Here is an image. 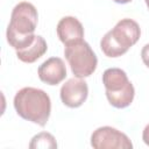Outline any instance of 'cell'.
<instances>
[{"label": "cell", "mask_w": 149, "mask_h": 149, "mask_svg": "<svg viewBox=\"0 0 149 149\" xmlns=\"http://www.w3.org/2000/svg\"><path fill=\"white\" fill-rule=\"evenodd\" d=\"M38 14L35 6L30 2H19L12 10L10 22L7 27V42L15 50H22L29 47L35 36Z\"/></svg>", "instance_id": "obj_1"}, {"label": "cell", "mask_w": 149, "mask_h": 149, "mask_svg": "<svg viewBox=\"0 0 149 149\" xmlns=\"http://www.w3.org/2000/svg\"><path fill=\"white\" fill-rule=\"evenodd\" d=\"M13 104L16 113L22 119L41 127L47 125L51 112V101L43 90L23 87L16 92Z\"/></svg>", "instance_id": "obj_2"}, {"label": "cell", "mask_w": 149, "mask_h": 149, "mask_svg": "<svg viewBox=\"0 0 149 149\" xmlns=\"http://www.w3.org/2000/svg\"><path fill=\"white\" fill-rule=\"evenodd\" d=\"M141 29L136 21L122 19L101 38V51L107 57H119L126 54L128 49L139 41Z\"/></svg>", "instance_id": "obj_3"}, {"label": "cell", "mask_w": 149, "mask_h": 149, "mask_svg": "<svg viewBox=\"0 0 149 149\" xmlns=\"http://www.w3.org/2000/svg\"><path fill=\"white\" fill-rule=\"evenodd\" d=\"M102 84L106 88L107 100L113 107L125 108L133 102L135 90L123 70L118 68L105 70Z\"/></svg>", "instance_id": "obj_4"}, {"label": "cell", "mask_w": 149, "mask_h": 149, "mask_svg": "<svg viewBox=\"0 0 149 149\" xmlns=\"http://www.w3.org/2000/svg\"><path fill=\"white\" fill-rule=\"evenodd\" d=\"M64 55L74 77H88L97 69V56L90 44L84 40H78L65 44Z\"/></svg>", "instance_id": "obj_5"}, {"label": "cell", "mask_w": 149, "mask_h": 149, "mask_svg": "<svg viewBox=\"0 0 149 149\" xmlns=\"http://www.w3.org/2000/svg\"><path fill=\"white\" fill-rule=\"evenodd\" d=\"M91 146L95 149H132L133 143L120 130L104 126L97 128L91 135Z\"/></svg>", "instance_id": "obj_6"}, {"label": "cell", "mask_w": 149, "mask_h": 149, "mask_svg": "<svg viewBox=\"0 0 149 149\" xmlns=\"http://www.w3.org/2000/svg\"><path fill=\"white\" fill-rule=\"evenodd\" d=\"M88 95V87L85 80L81 78H71L61 87L62 102L70 107L77 108L81 106Z\"/></svg>", "instance_id": "obj_7"}, {"label": "cell", "mask_w": 149, "mask_h": 149, "mask_svg": "<svg viewBox=\"0 0 149 149\" xmlns=\"http://www.w3.org/2000/svg\"><path fill=\"white\" fill-rule=\"evenodd\" d=\"M37 73L43 83L48 85H58L66 77V68L62 58L51 57L38 66Z\"/></svg>", "instance_id": "obj_8"}, {"label": "cell", "mask_w": 149, "mask_h": 149, "mask_svg": "<svg viewBox=\"0 0 149 149\" xmlns=\"http://www.w3.org/2000/svg\"><path fill=\"white\" fill-rule=\"evenodd\" d=\"M57 35L64 44L83 40L84 28L80 21L74 16H64L57 24Z\"/></svg>", "instance_id": "obj_9"}, {"label": "cell", "mask_w": 149, "mask_h": 149, "mask_svg": "<svg viewBox=\"0 0 149 149\" xmlns=\"http://www.w3.org/2000/svg\"><path fill=\"white\" fill-rule=\"evenodd\" d=\"M47 49L48 45L45 40L42 36L36 35L34 42L29 47L22 50H16V56L23 63H34L47 52Z\"/></svg>", "instance_id": "obj_10"}, {"label": "cell", "mask_w": 149, "mask_h": 149, "mask_svg": "<svg viewBox=\"0 0 149 149\" xmlns=\"http://www.w3.org/2000/svg\"><path fill=\"white\" fill-rule=\"evenodd\" d=\"M29 148L30 149H54L57 148V142L55 140V137L47 132H42L38 133L37 135H35L30 143H29Z\"/></svg>", "instance_id": "obj_11"}, {"label": "cell", "mask_w": 149, "mask_h": 149, "mask_svg": "<svg viewBox=\"0 0 149 149\" xmlns=\"http://www.w3.org/2000/svg\"><path fill=\"white\" fill-rule=\"evenodd\" d=\"M141 58L146 66L149 68V43L146 44L141 50Z\"/></svg>", "instance_id": "obj_12"}, {"label": "cell", "mask_w": 149, "mask_h": 149, "mask_svg": "<svg viewBox=\"0 0 149 149\" xmlns=\"http://www.w3.org/2000/svg\"><path fill=\"white\" fill-rule=\"evenodd\" d=\"M142 140H143V142H144L147 146H149V123H148V125L144 127V129H143Z\"/></svg>", "instance_id": "obj_13"}, {"label": "cell", "mask_w": 149, "mask_h": 149, "mask_svg": "<svg viewBox=\"0 0 149 149\" xmlns=\"http://www.w3.org/2000/svg\"><path fill=\"white\" fill-rule=\"evenodd\" d=\"M114 2H116V3H128V2H130L132 0H113Z\"/></svg>", "instance_id": "obj_14"}, {"label": "cell", "mask_w": 149, "mask_h": 149, "mask_svg": "<svg viewBox=\"0 0 149 149\" xmlns=\"http://www.w3.org/2000/svg\"><path fill=\"white\" fill-rule=\"evenodd\" d=\"M146 1V5H147V7H148V9H149V0H144Z\"/></svg>", "instance_id": "obj_15"}]
</instances>
